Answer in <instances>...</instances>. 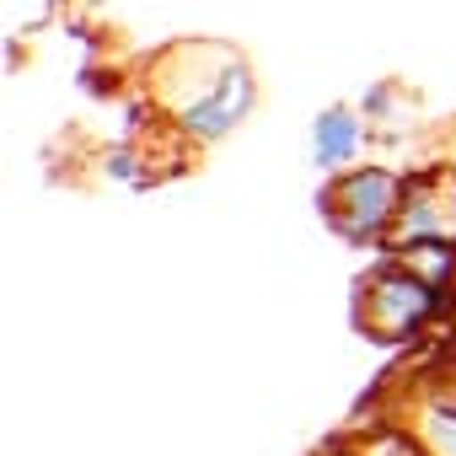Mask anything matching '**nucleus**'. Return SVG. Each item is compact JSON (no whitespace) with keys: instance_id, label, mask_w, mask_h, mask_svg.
<instances>
[{"instance_id":"obj_4","label":"nucleus","mask_w":456,"mask_h":456,"mask_svg":"<svg viewBox=\"0 0 456 456\" xmlns=\"http://www.w3.org/2000/svg\"><path fill=\"white\" fill-rule=\"evenodd\" d=\"M456 242V172L451 167H429V172H408V188H403V209H397V225H392V242Z\"/></svg>"},{"instance_id":"obj_2","label":"nucleus","mask_w":456,"mask_h":456,"mask_svg":"<svg viewBox=\"0 0 456 456\" xmlns=\"http://www.w3.org/2000/svg\"><path fill=\"white\" fill-rule=\"evenodd\" d=\"M445 306L451 296L429 290L419 274H408L387 248L365 264V274L354 280V328L360 338H370L376 349H408L424 333L445 328Z\"/></svg>"},{"instance_id":"obj_8","label":"nucleus","mask_w":456,"mask_h":456,"mask_svg":"<svg viewBox=\"0 0 456 456\" xmlns=\"http://www.w3.org/2000/svg\"><path fill=\"white\" fill-rule=\"evenodd\" d=\"M349 456H429V451H424L419 435L392 413V419H376V429L354 435V440H349Z\"/></svg>"},{"instance_id":"obj_1","label":"nucleus","mask_w":456,"mask_h":456,"mask_svg":"<svg viewBox=\"0 0 456 456\" xmlns=\"http://www.w3.org/2000/svg\"><path fill=\"white\" fill-rule=\"evenodd\" d=\"M156 108L188 151L225 145L258 113V70L232 44H177L156 60Z\"/></svg>"},{"instance_id":"obj_6","label":"nucleus","mask_w":456,"mask_h":456,"mask_svg":"<svg viewBox=\"0 0 456 456\" xmlns=\"http://www.w3.org/2000/svg\"><path fill=\"white\" fill-rule=\"evenodd\" d=\"M397 419L419 435V445H424L429 456H456V381H451V376L424 381V387L397 408Z\"/></svg>"},{"instance_id":"obj_9","label":"nucleus","mask_w":456,"mask_h":456,"mask_svg":"<svg viewBox=\"0 0 456 456\" xmlns=\"http://www.w3.org/2000/svg\"><path fill=\"white\" fill-rule=\"evenodd\" d=\"M360 113H365V124L376 129V140H381V134H397V129L408 124V92H403L397 81H376V86L360 92Z\"/></svg>"},{"instance_id":"obj_10","label":"nucleus","mask_w":456,"mask_h":456,"mask_svg":"<svg viewBox=\"0 0 456 456\" xmlns=\"http://www.w3.org/2000/svg\"><path fill=\"white\" fill-rule=\"evenodd\" d=\"M97 167H102V177L118 183V188H151V183H156L151 156L140 151V140H118V145H108Z\"/></svg>"},{"instance_id":"obj_7","label":"nucleus","mask_w":456,"mask_h":456,"mask_svg":"<svg viewBox=\"0 0 456 456\" xmlns=\"http://www.w3.org/2000/svg\"><path fill=\"white\" fill-rule=\"evenodd\" d=\"M408 274H419L429 290H440V296H456V242H440V237H429V242H397V248H387Z\"/></svg>"},{"instance_id":"obj_3","label":"nucleus","mask_w":456,"mask_h":456,"mask_svg":"<svg viewBox=\"0 0 456 456\" xmlns=\"http://www.w3.org/2000/svg\"><path fill=\"white\" fill-rule=\"evenodd\" d=\"M403 188H408V172H397L387 161H360L349 172H333V177H322V193H317L322 225L354 253H381L392 242Z\"/></svg>"},{"instance_id":"obj_5","label":"nucleus","mask_w":456,"mask_h":456,"mask_svg":"<svg viewBox=\"0 0 456 456\" xmlns=\"http://www.w3.org/2000/svg\"><path fill=\"white\" fill-rule=\"evenodd\" d=\"M370 140H376V129L365 124L360 102H328V108H317L312 124H306V156H312V167H317L322 177L360 167L365 151H370Z\"/></svg>"}]
</instances>
